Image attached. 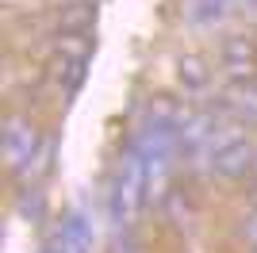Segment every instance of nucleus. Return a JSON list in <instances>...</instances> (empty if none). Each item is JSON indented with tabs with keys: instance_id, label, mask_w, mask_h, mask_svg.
<instances>
[{
	"instance_id": "9",
	"label": "nucleus",
	"mask_w": 257,
	"mask_h": 253,
	"mask_svg": "<svg viewBox=\"0 0 257 253\" xmlns=\"http://www.w3.org/2000/svg\"><path fill=\"white\" fill-rule=\"evenodd\" d=\"M234 12V0H184V20L192 27H215Z\"/></svg>"
},
{
	"instance_id": "6",
	"label": "nucleus",
	"mask_w": 257,
	"mask_h": 253,
	"mask_svg": "<svg viewBox=\"0 0 257 253\" xmlns=\"http://www.w3.org/2000/svg\"><path fill=\"white\" fill-rule=\"evenodd\" d=\"M215 126H219V115H211V111H184L181 131H177L181 154H188V158H207V146H211Z\"/></svg>"
},
{
	"instance_id": "11",
	"label": "nucleus",
	"mask_w": 257,
	"mask_h": 253,
	"mask_svg": "<svg viewBox=\"0 0 257 253\" xmlns=\"http://www.w3.org/2000/svg\"><path fill=\"white\" fill-rule=\"evenodd\" d=\"M234 8L249 12V16H257V0H234Z\"/></svg>"
},
{
	"instance_id": "7",
	"label": "nucleus",
	"mask_w": 257,
	"mask_h": 253,
	"mask_svg": "<svg viewBox=\"0 0 257 253\" xmlns=\"http://www.w3.org/2000/svg\"><path fill=\"white\" fill-rule=\"evenodd\" d=\"M177 84H181L184 96H207L211 92V65L200 58V54H181L177 58Z\"/></svg>"
},
{
	"instance_id": "5",
	"label": "nucleus",
	"mask_w": 257,
	"mask_h": 253,
	"mask_svg": "<svg viewBox=\"0 0 257 253\" xmlns=\"http://www.w3.org/2000/svg\"><path fill=\"white\" fill-rule=\"evenodd\" d=\"M219 111L242 126H257V77L226 84L223 96H219Z\"/></svg>"
},
{
	"instance_id": "8",
	"label": "nucleus",
	"mask_w": 257,
	"mask_h": 253,
	"mask_svg": "<svg viewBox=\"0 0 257 253\" xmlns=\"http://www.w3.org/2000/svg\"><path fill=\"white\" fill-rule=\"evenodd\" d=\"M58 245H62V253H92V222L85 219L81 207L65 215L62 230H58Z\"/></svg>"
},
{
	"instance_id": "1",
	"label": "nucleus",
	"mask_w": 257,
	"mask_h": 253,
	"mask_svg": "<svg viewBox=\"0 0 257 253\" xmlns=\"http://www.w3.org/2000/svg\"><path fill=\"white\" fill-rule=\"evenodd\" d=\"M150 200V180H146V165H142L139 150L127 146L115 161V173H111V188H107V215L119 230L123 226H135Z\"/></svg>"
},
{
	"instance_id": "10",
	"label": "nucleus",
	"mask_w": 257,
	"mask_h": 253,
	"mask_svg": "<svg viewBox=\"0 0 257 253\" xmlns=\"http://www.w3.org/2000/svg\"><path fill=\"white\" fill-rule=\"evenodd\" d=\"M242 238L257 245V207L249 211V215H246V222H242Z\"/></svg>"
},
{
	"instance_id": "4",
	"label": "nucleus",
	"mask_w": 257,
	"mask_h": 253,
	"mask_svg": "<svg viewBox=\"0 0 257 253\" xmlns=\"http://www.w3.org/2000/svg\"><path fill=\"white\" fill-rule=\"evenodd\" d=\"M219 65L234 81H249L257 77V42L253 35H226L219 42Z\"/></svg>"
},
{
	"instance_id": "3",
	"label": "nucleus",
	"mask_w": 257,
	"mask_h": 253,
	"mask_svg": "<svg viewBox=\"0 0 257 253\" xmlns=\"http://www.w3.org/2000/svg\"><path fill=\"white\" fill-rule=\"evenodd\" d=\"M43 135H39V126H35V119L27 115H8L4 119V165L12 169V173H27V169L35 165V158L43 154Z\"/></svg>"
},
{
	"instance_id": "2",
	"label": "nucleus",
	"mask_w": 257,
	"mask_h": 253,
	"mask_svg": "<svg viewBox=\"0 0 257 253\" xmlns=\"http://www.w3.org/2000/svg\"><path fill=\"white\" fill-rule=\"evenodd\" d=\"M92 62V42L88 35L81 31H65L62 39L54 42V54H50V77L62 92H73L77 84L85 81V69Z\"/></svg>"
}]
</instances>
